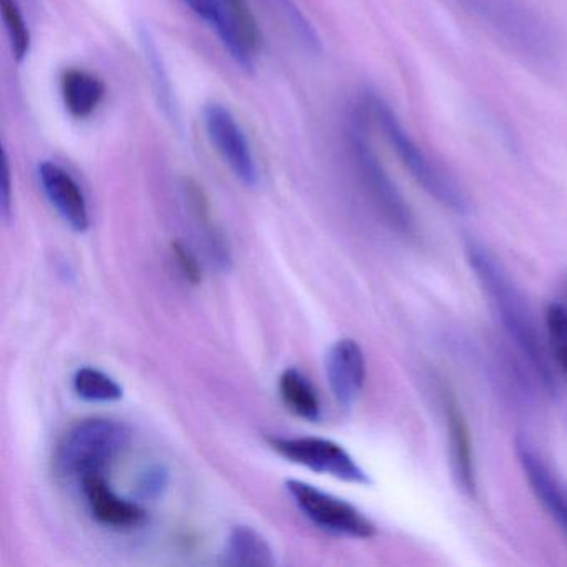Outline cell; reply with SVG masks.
<instances>
[{"label": "cell", "mask_w": 567, "mask_h": 567, "mask_svg": "<svg viewBox=\"0 0 567 567\" xmlns=\"http://www.w3.org/2000/svg\"><path fill=\"white\" fill-rule=\"evenodd\" d=\"M464 254L481 290L486 295L497 320L503 324V330L516 344L519 353L526 358L544 388L554 393L556 377L550 363L549 347L544 343L543 334L534 320L526 298L520 293L499 258L486 245L470 238L464 244Z\"/></svg>", "instance_id": "1"}, {"label": "cell", "mask_w": 567, "mask_h": 567, "mask_svg": "<svg viewBox=\"0 0 567 567\" xmlns=\"http://www.w3.org/2000/svg\"><path fill=\"white\" fill-rule=\"evenodd\" d=\"M371 128L373 125L370 115L363 101H360L351 111L347 124L348 154L353 162L358 181L381 220L401 237H414L417 231L416 218L384 167L371 138Z\"/></svg>", "instance_id": "2"}, {"label": "cell", "mask_w": 567, "mask_h": 567, "mask_svg": "<svg viewBox=\"0 0 567 567\" xmlns=\"http://www.w3.org/2000/svg\"><path fill=\"white\" fill-rule=\"evenodd\" d=\"M486 28L504 48L534 65L549 64L557 55L550 25L524 0H453Z\"/></svg>", "instance_id": "3"}, {"label": "cell", "mask_w": 567, "mask_h": 567, "mask_svg": "<svg viewBox=\"0 0 567 567\" xmlns=\"http://www.w3.org/2000/svg\"><path fill=\"white\" fill-rule=\"evenodd\" d=\"M371 124L380 132L401 167L410 174V177L430 195L431 198L443 205L447 210L456 214H466L470 210V200L461 185L451 177L443 167L436 164L413 137L404 131L393 109L378 97L373 92H367L361 97Z\"/></svg>", "instance_id": "4"}, {"label": "cell", "mask_w": 567, "mask_h": 567, "mask_svg": "<svg viewBox=\"0 0 567 567\" xmlns=\"http://www.w3.org/2000/svg\"><path fill=\"white\" fill-rule=\"evenodd\" d=\"M127 424L111 417H87L69 427L54 453V467L62 477L81 483L105 474L131 444Z\"/></svg>", "instance_id": "5"}, {"label": "cell", "mask_w": 567, "mask_h": 567, "mask_svg": "<svg viewBox=\"0 0 567 567\" xmlns=\"http://www.w3.org/2000/svg\"><path fill=\"white\" fill-rule=\"evenodd\" d=\"M194 14L210 25L241 69L255 68L261 52V32L247 0H198Z\"/></svg>", "instance_id": "6"}, {"label": "cell", "mask_w": 567, "mask_h": 567, "mask_svg": "<svg viewBox=\"0 0 567 567\" xmlns=\"http://www.w3.org/2000/svg\"><path fill=\"white\" fill-rule=\"evenodd\" d=\"M295 506L310 519L318 529L353 539H370L377 534L374 524L353 504L333 494L324 493L303 481L288 480L285 483Z\"/></svg>", "instance_id": "7"}, {"label": "cell", "mask_w": 567, "mask_h": 567, "mask_svg": "<svg viewBox=\"0 0 567 567\" xmlns=\"http://www.w3.org/2000/svg\"><path fill=\"white\" fill-rule=\"evenodd\" d=\"M268 444L275 453L290 463L307 467L318 474L337 477L351 484H370L367 471L341 444L324 437H268Z\"/></svg>", "instance_id": "8"}, {"label": "cell", "mask_w": 567, "mask_h": 567, "mask_svg": "<svg viewBox=\"0 0 567 567\" xmlns=\"http://www.w3.org/2000/svg\"><path fill=\"white\" fill-rule=\"evenodd\" d=\"M204 125L208 138L237 181L247 188L260 184V168L250 142L230 109L220 102L204 107Z\"/></svg>", "instance_id": "9"}, {"label": "cell", "mask_w": 567, "mask_h": 567, "mask_svg": "<svg viewBox=\"0 0 567 567\" xmlns=\"http://www.w3.org/2000/svg\"><path fill=\"white\" fill-rule=\"evenodd\" d=\"M516 456L534 496L567 539V484L526 437H517Z\"/></svg>", "instance_id": "10"}, {"label": "cell", "mask_w": 567, "mask_h": 567, "mask_svg": "<svg viewBox=\"0 0 567 567\" xmlns=\"http://www.w3.org/2000/svg\"><path fill=\"white\" fill-rule=\"evenodd\" d=\"M38 177L42 192L49 204L58 212L59 217L78 234H85L91 227L87 198L81 185L55 162L44 161L39 164Z\"/></svg>", "instance_id": "11"}, {"label": "cell", "mask_w": 567, "mask_h": 567, "mask_svg": "<svg viewBox=\"0 0 567 567\" xmlns=\"http://www.w3.org/2000/svg\"><path fill=\"white\" fill-rule=\"evenodd\" d=\"M89 513L101 526L115 530H131L147 520V511L134 501L118 496L105 474H94L81 481Z\"/></svg>", "instance_id": "12"}, {"label": "cell", "mask_w": 567, "mask_h": 567, "mask_svg": "<svg viewBox=\"0 0 567 567\" xmlns=\"http://www.w3.org/2000/svg\"><path fill=\"white\" fill-rule=\"evenodd\" d=\"M327 378L334 400L343 408L353 406L367 381V360L357 341L343 338L327 354Z\"/></svg>", "instance_id": "13"}, {"label": "cell", "mask_w": 567, "mask_h": 567, "mask_svg": "<svg viewBox=\"0 0 567 567\" xmlns=\"http://www.w3.org/2000/svg\"><path fill=\"white\" fill-rule=\"evenodd\" d=\"M444 420H446L447 450H450L451 470L457 486L464 493L473 496L476 493V466H474L473 441H471L470 426L463 410L453 393L444 390L443 394Z\"/></svg>", "instance_id": "14"}, {"label": "cell", "mask_w": 567, "mask_h": 567, "mask_svg": "<svg viewBox=\"0 0 567 567\" xmlns=\"http://www.w3.org/2000/svg\"><path fill=\"white\" fill-rule=\"evenodd\" d=\"M104 81L84 69H65L61 78V95L65 111L75 121H87L105 99Z\"/></svg>", "instance_id": "15"}, {"label": "cell", "mask_w": 567, "mask_h": 567, "mask_svg": "<svg viewBox=\"0 0 567 567\" xmlns=\"http://www.w3.org/2000/svg\"><path fill=\"white\" fill-rule=\"evenodd\" d=\"M224 563L227 566L270 567L277 564V559L274 547L258 530L250 526H237L228 536Z\"/></svg>", "instance_id": "16"}, {"label": "cell", "mask_w": 567, "mask_h": 567, "mask_svg": "<svg viewBox=\"0 0 567 567\" xmlns=\"http://www.w3.org/2000/svg\"><path fill=\"white\" fill-rule=\"evenodd\" d=\"M281 401L301 420L318 423L321 420V403L317 390L297 368H287L278 380Z\"/></svg>", "instance_id": "17"}, {"label": "cell", "mask_w": 567, "mask_h": 567, "mask_svg": "<svg viewBox=\"0 0 567 567\" xmlns=\"http://www.w3.org/2000/svg\"><path fill=\"white\" fill-rule=\"evenodd\" d=\"M187 194L195 218H197L198 225H200L202 230H204V244L208 258H210L212 264L217 267V270H230L231 264H234L230 245L225 240L224 234L212 224L210 210H208L204 194H202L197 185H190V187L187 188Z\"/></svg>", "instance_id": "18"}, {"label": "cell", "mask_w": 567, "mask_h": 567, "mask_svg": "<svg viewBox=\"0 0 567 567\" xmlns=\"http://www.w3.org/2000/svg\"><path fill=\"white\" fill-rule=\"evenodd\" d=\"M72 384H74L75 394L89 403H114L124 396V388L111 374L97 368H79Z\"/></svg>", "instance_id": "19"}, {"label": "cell", "mask_w": 567, "mask_h": 567, "mask_svg": "<svg viewBox=\"0 0 567 567\" xmlns=\"http://www.w3.org/2000/svg\"><path fill=\"white\" fill-rule=\"evenodd\" d=\"M264 2L305 51H321V39L318 38L317 29L295 4V0H264Z\"/></svg>", "instance_id": "20"}, {"label": "cell", "mask_w": 567, "mask_h": 567, "mask_svg": "<svg viewBox=\"0 0 567 567\" xmlns=\"http://www.w3.org/2000/svg\"><path fill=\"white\" fill-rule=\"evenodd\" d=\"M0 11H2V21L8 32L12 55L19 64H22L31 54L32 45V35L25 22L24 12L18 0H0Z\"/></svg>", "instance_id": "21"}, {"label": "cell", "mask_w": 567, "mask_h": 567, "mask_svg": "<svg viewBox=\"0 0 567 567\" xmlns=\"http://www.w3.org/2000/svg\"><path fill=\"white\" fill-rule=\"evenodd\" d=\"M546 331L550 354L567 377V308L564 305H549L546 311Z\"/></svg>", "instance_id": "22"}, {"label": "cell", "mask_w": 567, "mask_h": 567, "mask_svg": "<svg viewBox=\"0 0 567 567\" xmlns=\"http://www.w3.org/2000/svg\"><path fill=\"white\" fill-rule=\"evenodd\" d=\"M141 44L144 48L145 59H147L148 68H151L152 74H154L155 85H157V94L161 97V104L164 105L165 111L174 114L175 102L174 95H172L171 79H168L167 71L164 68V61H162L161 52H158L157 44H155L154 38L147 29L141 31Z\"/></svg>", "instance_id": "23"}, {"label": "cell", "mask_w": 567, "mask_h": 567, "mask_svg": "<svg viewBox=\"0 0 567 567\" xmlns=\"http://www.w3.org/2000/svg\"><path fill=\"white\" fill-rule=\"evenodd\" d=\"M171 251L174 264L177 265L182 277H184L188 284L200 285L202 280H204V275H202L200 261L195 257L194 251L181 240L172 241Z\"/></svg>", "instance_id": "24"}, {"label": "cell", "mask_w": 567, "mask_h": 567, "mask_svg": "<svg viewBox=\"0 0 567 567\" xmlns=\"http://www.w3.org/2000/svg\"><path fill=\"white\" fill-rule=\"evenodd\" d=\"M168 486V471L164 466H152L138 480V493L144 499L161 496Z\"/></svg>", "instance_id": "25"}, {"label": "cell", "mask_w": 567, "mask_h": 567, "mask_svg": "<svg viewBox=\"0 0 567 567\" xmlns=\"http://www.w3.org/2000/svg\"><path fill=\"white\" fill-rule=\"evenodd\" d=\"M2 217L11 221L12 218V184L11 167H9L8 152L4 151V178H2Z\"/></svg>", "instance_id": "26"}]
</instances>
